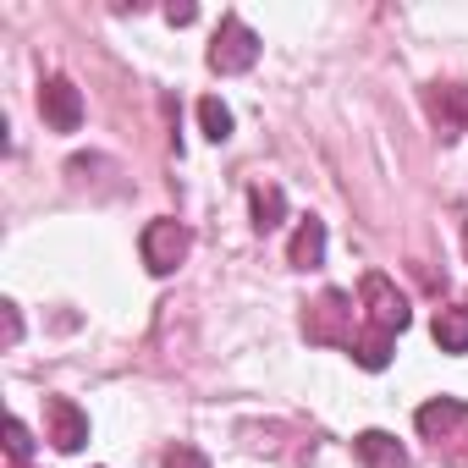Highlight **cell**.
<instances>
[{
  "mask_svg": "<svg viewBox=\"0 0 468 468\" xmlns=\"http://www.w3.org/2000/svg\"><path fill=\"white\" fill-rule=\"evenodd\" d=\"M254 61H260V34L238 12H226L220 28H215V39H209V67L220 78H231V72H249Z\"/></svg>",
  "mask_w": 468,
  "mask_h": 468,
  "instance_id": "1",
  "label": "cell"
},
{
  "mask_svg": "<svg viewBox=\"0 0 468 468\" xmlns=\"http://www.w3.org/2000/svg\"><path fill=\"white\" fill-rule=\"evenodd\" d=\"M353 309H358V303H353L347 292H336V287L320 292V303L303 314V336H309V342H331V347H353V342H358Z\"/></svg>",
  "mask_w": 468,
  "mask_h": 468,
  "instance_id": "2",
  "label": "cell"
},
{
  "mask_svg": "<svg viewBox=\"0 0 468 468\" xmlns=\"http://www.w3.org/2000/svg\"><path fill=\"white\" fill-rule=\"evenodd\" d=\"M138 249H144V265H149L154 276H171V271L187 260L193 238H187V226H182V220H149Z\"/></svg>",
  "mask_w": 468,
  "mask_h": 468,
  "instance_id": "3",
  "label": "cell"
},
{
  "mask_svg": "<svg viewBox=\"0 0 468 468\" xmlns=\"http://www.w3.org/2000/svg\"><path fill=\"white\" fill-rule=\"evenodd\" d=\"M358 298L369 303V325L375 331H386V336H397L402 325H408V298L380 276V271H369L364 282H358Z\"/></svg>",
  "mask_w": 468,
  "mask_h": 468,
  "instance_id": "4",
  "label": "cell"
},
{
  "mask_svg": "<svg viewBox=\"0 0 468 468\" xmlns=\"http://www.w3.org/2000/svg\"><path fill=\"white\" fill-rule=\"evenodd\" d=\"M413 424H419V435L441 452V446L457 441V430L468 424V402H463V397H435V402H424V408L413 413Z\"/></svg>",
  "mask_w": 468,
  "mask_h": 468,
  "instance_id": "5",
  "label": "cell"
},
{
  "mask_svg": "<svg viewBox=\"0 0 468 468\" xmlns=\"http://www.w3.org/2000/svg\"><path fill=\"white\" fill-rule=\"evenodd\" d=\"M39 116H45L56 133H78V127H83V94L72 89V78H45V89H39Z\"/></svg>",
  "mask_w": 468,
  "mask_h": 468,
  "instance_id": "6",
  "label": "cell"
},
{
  "mask_svg": "<svg viewBox=\"0 0 468 468\" xmlns=\"http://www.w3.org/2000/svg\"><path fill=\"white\" fill-rule=\"evenodd\" d=\"M424 105H430L441 138H457V133L468 127V83H430Z\"/></svg>",
  "mask_w": 468,
  "mask_h": 468,
  "instance_id": "7",
  "label": "cell"
},
{
  "mask_svg": "<svg viewBox=\"0 0 468 468\" xmlns=\"http://www.w3.org/2000/svg\"><path fill=\"white\" fill-rule=\"evenodd\" d=\"M45 424H50V441H56L61 452H78V446L89 441V413H83L72 397H50Z\"/></svg>",
  "mask_w": 468,
  "mask_h": 468,
  "instance_id": "8",
  "label": "cell"
},
{
  "mask_svg": "<svg viewBox=\"0 0 468 468\" xmlns=\"http://www.w3.org/2000/svg\"><path fill=\"white\" fill-rule=\"evenodd\" d=\"M353 452H358V463H364V468H408L402 441H397V435H386V430H364V435H353Z\"/></svg>",
  "mask_w": 468,
  "mask_h": 468,
  "instance_id": "9",
  "label": "cell"
},
{
  "mask_svg": "<svg viewBox=\"0 0 468 468\" xmlns=\"http://www.w3.org/2000/svg\"><path fill=\"white\" fill-rule=\"evenodd\" d=\"M320 260H325V220H303L298 231H292V249H287V265H298V271H320Z\"/></svg>",
  "mask_w": 468,
  "mask_h": 468,
  "instance_id": "10",
  "label": "cell"
},
{
  "mask_svg": "<svg viewBox=\"0 0 468 468\" xmlns=\"http://www.w3.org/2000/svg\"><path fill=\"white\" fill-rule=\"evenodd\" d=\"M249 204H254V231H276V226H282V215H287V193H282L276 182L254 187V193H249Z\"/></svg>",
  "mask_w": 468,
  "mask_h": 468,
  "instance_id": "11",
  "label": "cell"
},
{
  "mask_svg": "<svg viewBox=\"0 0 468 468\" xmlns=\"http://www.w3.org/2000/svg\"><path fill=\"white\" fill-rule=\"evenodd\" d=\"M435 342H441V353H468V303L435 314Z\"/></svg>",
  "mask_w": 468,
  "mask_h": 468,
  "instance_id": "12",
  "label": "cell"
},
{
  "mask_svg": "<svg viewBox=\"0 0 468 468\" xmlns=\"http://www.w3.org/2000/svg\"><path fill=\"white\" fill-rule=\"evenodd\" d=\"M391 342H397V336H386V331L369 325V331H358V342H353L347 353H353L364 369H386V364H391Z\"/></svg>",
  "mask_w": 468,
  "mask_h": 468,
  "instance_id": "13",
  "label": "cell"
},
{
  "mask_svg": "<svg viewBox=\"0 0 468 468\" xmlns=\"http://www.w3.org/2000/svg\"><path fill=\"white\" fill-rule=\"evenodd\" d=\"M198 122H204V138L209 144H226L231 138V111L220 100H198Z\"/></svg>",
  "mask_w": 468,
  "mask_h": 468,
  "instance_id": "14",
  "label": "cell"
},
{
  "mask_svg": "<svg viewBox=\"0 0 468 468\" xmlns=\"http://www.w3.org/2000/svg\"><path fill=\"white\" fill-rule=\"evenodd\" d=\"M6 452H12L17 463L34 452V441H28V424H23V419H6Z\"/></svg>",
  "mask_w": 468,
  "mask_h": 468,
  "instance_id": "15",
  "label": "cell"
},
{
  "mask_svg": "<svg viewBox=\"0 0 468 468\" xmlns=\"http://www.w3.org/2000/svg\"><path fill=\"white\" fill-rule=\"evenodd\" d=\"M165 468H209V457L198 446H171L165 452Z\"/></svg>",
  "mask_w": 468,
  "mask_h": 468,
  "instance_id": "16",
  "label": "cell"
},
{
  "mask_svg": "<svg viewBox=\"0 0 468 468\" xmlns=\"http://www.w3.org/2000/svg\"><path fill=\"white\" fill-rule=\"evenodd\" d=\"M6 309V347H17V336H23V320H17V303H0Z\"/></svg>",
  "mask_w": 468,
  "mask_h": 468,
  "instance_id": "17",
  "label": "cell"
},
{
  "mask_svg": "<svg viewBox=\"0 0 468 468\" xmlns=\"http://www.w3.org/2000/svg\"><path fill=\"white\" fill-rule=\"evenodd\" d=\"M193 17H198V12H193V6H171V12H165V23H176V28H187V23H193Z\"/></svg>",
  "mask_w": 468,
  "mask_h": 468,
  "instance_id": "18",
  "label": "cell"
},
{
  "mask_svg": "<svg viewBox=\"0 0 468 468\" xmlns=\"http://www.w3.org/2000/svg\"><path fill=\"white\" fill-rule=\"evenodd\" d=\"M463 249H468V220H463Z\"/></svg>",
  "mask_w": 468,
  "mask_h": 468,
  "instance_id": "19",
  "label": "cell"
}]
</instances>
